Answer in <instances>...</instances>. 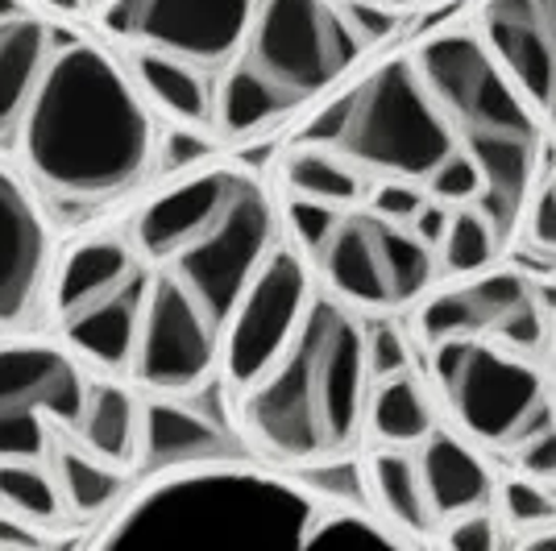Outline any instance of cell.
Segmentation results:
<instances>
[{
  "mask_svg": "<svg viewBox=\"0 0 556 551\" xmlns=\"http://www.w3.org/2000/svg\"><path fill=\"white\" fill-rule=\"evenodd\" d=\"M407 229L416 232L419 241H424L428 249L437 253V245H441L444 229H448V207H444V204H432V200H428V204L419 207V216L412 220V225H407Z\"/></svg>",
  "mask_w": 556,
  "mask_h": 551,
  "instance_id": "obj_35",
  "label": "cell"
},
{
  "mask_svg": "<svg viewBox=\"0 0 556 551\" xmlns=\"http://www.w3.org/2000/svg\"><path fill=\"white\" fill-rule=\"evenodd\" d=\"M362 204L370 207L374 216H382V220H391L399 229H407L419 216V207L428 204V195H424V187L407 183V179H378V183H370Z\"/></svg>",
  "mask_w": 556,
  "mask_h": 551,
  "instance_id": "obj_30",
  "label": "cell"
},
{
  "mask_svg": "<svg viewBox=\"0 0 556 551\" xmlns=\"http://www.w3.org/2000/svg\"><path fill=\"white\" fill-rule=\"evenodd\" d=\"M366 366L374 382L416 373V336L403 328V316L366 320Z\"/></svg>",
  "mask_w": 556,
  "mask_h": 551,
  "instance_id": "obj_28",
  "label": "cell"
},
{
  "mask_svg": "<svg viewBox=\"0 0 556 551\" xmlns=\"http://www.w3.org/2000/svg\"><path fill=\"white\" fill-rule=\"evenodd\" d=\"M515 551H556V523L553 527H544V530H532V535H528Z\"/></svg>",
  "mask_w": 556,
  "mask_h": 551,
  "instance_id": "obj_37",
  "label": "cell"
},
{
  "mask_svg": "<svg viewBox=\"0 0 556 551\" xmlns=\"http://www.w3.org/2000/svg\"><path fill=\"white\" fill-rule=\"evenodd\" d=\"M498 261H507V253H503V241H498L486 212L478 204L448 207V229H444L441 245H437L441 282L473 278L482 270H494Z\"/></svg>",
  "mask_w": 556,
  "mask_h": 551,
  "instance_id": "obj_25",
  "label": "cell"
},
{
  "mask_svg": "<svg viewBox=\"0 0 556 551\" xmlns=\"http://www.w3.org/2000/svg\"><path fill=\"white\" fill-rule=\"evenodd\" d=\"M424 195H428L432 204H444V207L478 204V200H482V179H478V170H473L462 154H453V158L444 162L441 170L424 183Z\"/></svg>",
  "mask_w": 556,
  "mask_h": 551,
  "instance_id": "obj_31",
  "label": "cell"
},
{
  "mask_svg": "<svg viewBox=\"0 0 556 551\" xmlns=\"http://www.w3.org/2000/svg\"><path fill=\"white\" fill-rule=\"evenodd\" d=\"M510 457L519 464V477L556 489V423H548L544 432H535L528 444H519Z\"/></svg>",
  "mask_w": 556,
  "mask_h": 551,
  "instance_id": "obj_33",
  "label": "cell"
},
{
  "mask_svg": "<svg viewBox=\"0 0 556 551\" xmlns=\"http://www.w3.org/2000/svg\"><path fill=\"white\" fill-rule=\"evenodd\" d=\"M540 361H544V377L553 382V390H556V316L548 320V336H544V353H540Z\"/></svg>",
  "mask_w": 556,
  "mask_h": 551,
  "instance_id": "obj_36",
  "label": "cell"
},
{
  "mask_svg": "<svg viewBox=\"0 0 556 551\" xmlns=\"http://www.w3.org/2000/svg\"><path fill=\"white\" fill-rule=\"evenodd\" d=\"M229 154L212 133L200 129H179V125H163L159 129V150H154V183H170L184 179L200 166H212Z\"/></svg>",
  "mask_w": 556,
  "mask_h": 551,
  "instance_id": "obj_26",
  "label": "cell"
},
{
  "mask_svg": "<svg viewBox=\"0 0 556 551\" xmlns=\"http://www.w3.org/2000/svg\"><path fill=\"white\" fill-rule=\"evenodd\" d=\"M424 382L448 432L478 452H515L535 432L556 423V390L540 361L490 341L428 345Z\"/></svg>",
  "mask_w": 556,
  "mask_h": 551,
  "instance_id": "obj_8",
  "label": "cell"
},
{
  "mask_svg": "<svg viewBox=\"0 0 556 551\" xmlns=\"http://www.w3.org/2000/svg\"><path fill=\"white\" fill-rule=\"evenodd\" d=\"M535 249L544 253V257H556V150L548 166H544V175H540V183L532 191V204L523 212V225H519V241H515V249Z\"/></svg>",
  "mask_w": 556,
  "mask_h": 551,
  "instance_id": "obj_29",
  "label": "cell"
},
{
  "mask_svg": "<svg viewBox=\"0 0 556 551\" xmlns=\"http://www.w3.org/2000/svg\"><path fill=\"white\" fill-rule=\"evenodd\" d=\"M159 129L121 54L92 29H71L34 88L9 162L71 236L154 187Z\"/></svg>",
  "mask_w": 556,
  "mask_h": 551,
  "instance_id": "obj_2",
  "label": "cell"
},
{
  "mask_svg": "<svg viewBox=\"0 0 556 551\" xmlns=\"http://www.w3.org/2000/svg\"><path fill=\"white\" fill-rule=\"evenodd\" d=\"M25 9H29V4H22V0H0V22H4V17H17ZM34 13H38V9H34Z\"/></svg>",
  "mask_w": 556,
  "mask_h": 551,
  "instance_id": "obj_39",
  "label": "cell"
},
{
  "mask_svg": "<svg viewBox=\"0 0 556 551\" xmlns=\"http://www.w3.org/2000/svg\"><path fill=\"white\" fill-rule=\"evenodd\" d=\"M257 0H96L92 29L113 50L163 54L204 75L229 67Z\"/></svg>",
  "mask_w": 556,
  "mask_h": 551,
  "instance_id": "obj_11",
  "label": "cell"
},
{
  "mask_svg": "<svg viewBox=\"0 0 556 551\" xmlns=\"http://www.w3.org/2000/svg\"><path fill=\"white\" fill-rule=\"evenodd\" d=\"M92 369L50 332L0 336V460L42 464L54 436H71Z\"/></svg>",
  "mask_w": 556,
  "mask_h": 551,
  "instance_id": "obj_9",
  "label": "cell"
},
{
  "mask_svg": "<svg viewBox=\"0 0 556 551\" xmlns=\"http://www.w3.org/2000/svg\"><path fill=\"white\" fill-rule=\"evenodd\" d=\"M71 25H59L25 9L17 17L0 22V158L13 154L22 116L34 100V88L47 71L50 54L63 47Z\"/></svg>",
  "mask_w": 556,
  "mask_h": 551,
  "instance_id": "obj_17",
  "label": "cell"
},
{
  "mask_svg": "<svg viewBox=\"0 0 556 551\" xmlns=\"http://www.w3.org/2000/svg\"><path fill=\"white\" fill-rule=\"evenodd\" d=\"M42 464H47L50 477H54L63 514H67V523L75 530L104 523L116 505L129 498V489H134V473L96 460L92 452H84L71 436L50 439Z\"/></svg>",
  "mask_w": 556,
  "mask_h": 551,
  "instance_id": "obj_20",
  "label": "cell"
},
{
  "mask_svg": "<svg viewBox=\"0 0 556 551\" xmlns=\"http://www.w3.org/2000/svg\"><path fill=\"white\" fill-rule=\"evenodd\" d=\"M0 514L42 530V535L75 530L67 523V514H63L50 469L34 464V460H0Z\"/></svg>",
  "mask_w": 556,
  "mask_h": 551,
  "instance_id": "obj_24",
  "label": "cell"
},
{
  "mask_svg": "<svg viewBox=\"0 0 556 551\" xmlns=\"http://www.w3.org/2000/svg\"><path fill=\"white\" fill-rule=\"evenodd\" d=\"M278 236L266 166L225 154L63 236L42 332L141 394H208L232 307Z\"/></svg>",
  "mask_w": 556,
  "mask_h": 551,
  "instance_id": "obj_1",
  "label": "cell"
},
{
  "mask_svg": "<svg viewBox=\"0 0 556 551\" xmlns=\"http://www.w3.org/2000/svg\"><path fill=\"white\" fill-rule=\"evenodd\" d=\"M116 54L129 67L134 88L150 104V113L159 116V125L212 133V125H216V75L170 63L163 54H138V50H116Z\"/></svg>",
  "mask_w": 556,
  "mask_h": 551,
  "instance_id": "obj_18",
  "label": "cell"
},
{
  "mask_svg": "<svg viewBox=\"0 0 556 551\" xmlns=\"http://www.w3.org/2000/svg\"><path fill=\"white\" fill-rule=\"evenodd\" d=\"M71 439L96 460L134 473L141 448V390L129 386L125 377H109V373L92 369L88 398H84V411H79Z\"/></svg>",
  "mask_w": 556,
  "mask_h": 551,
  "instance_id": "obj_19",
  "label": "cell"
},
{
  "mask_svg": "<svg viewBox=\"0 0 556 551\" xmlns=\"http://www.w3.org/2000/svg\"><path fill=\"white\" fill-rule=\"evenodd\" d=\"M275 145H312L349 162L370 183H428L453 158V141L407 47L387 50L303 113Z\"/></svg>",
  "mask_w": 556,
  "mask_h": 551,
  "instance_id": "obj_6",
  "label": "cell"
},
{
  "mask_svg": "<svg viewBox=\"0 0 556 551\" xmlns=\"http://www.w3.org/2000/svg\"><path fill=\"white\" fill-rule=\"evenodd\" d=\"M92 4H96V0H92Z\"/></svg>",
  "mask_w": 556,
  "mask_h": 551,
  "instance_id": "obj_41",
  "label": "cell"
},
{
  "mask_svg": "<svg viewBox=\"0 0 556 551\" xmlns=\"http://www.w3.org/2000/svg\"><path fill=\"white\" fill-rule=\"evenodd\" d=\"M0 551H9V548H0Z\"/></svg>",
  "mask_w": 556,
  "mask_h": 551,
  "instance_id": "obj_40",
  "label": "cell"
},
{
  "mask_svg": "<svg viewBox=\"0 0 556 551\" xmlns=\"http://www.w3.org/2000/svg\"><path fill=\"white\" fill-rule=\"evenodd\" d=\"M366 320L316 291L287 348L229 402L232 432L262 464L316 469L357 448L370 402Z\"/></svg>",
  "mask_w": 556,
  "mask_h": 551,
  "instance_id": "obj_4",
  "label": "cell"
},
{
  "mask_svg": "<svg viewBox=\"0 0 556 551\" xmlns=\"http://www.w3.org/2000/svg\"><path fill=\"white\" fill-rule=\"evenodd\" d=\"M416 469L428 505L437 514V527L494 505L498 477L490 469L486 452H478L469 439L448 432L444 423L416 448Z\"/></svg>",
  "mask_w": 556,
  "mask_h": 551,
  "instance_id": "obj_16",
  "label": "cell"
},
{
  "mask_svg": "<svg viewBox=\"0 0 556 551\" xmlns=\"http://www.w3.org/2000/svg\"><path fill=\"white\" fill-rule=\"evenodd\" d=\"M494 505H498V523H507L510 530H544L556 523V494L548 485L528 482V477H507L494 489Z\"/></svg>",
  "mask_w": 556,
  "mask_h": 551,
  "instance_id": "obj_27",
  "label": "cell"
},
{
  "mask_svg": "<svg viewBox=\"0 0 556 551\" xmlns=\"http://www.w3.org/2000/svg\"><path fill=\"white\" fill-rule=\"evenodd\" d=\"M22 4L38 9L50 22L71 25V29H88L92 22V0H22Z\"/></svg>",
  "mask_w": 556,
  "mask_h": 551,
  "instance_id": "obj_34",
  "label": "cell"
},
{
  "mask_svg": "<svg viewBox=\"0 0 556 551\" xmlns=\"http://www.w3.org/2000/svg\"><path fill=\"white\" fill-rule=\"evenodd\" d=\"M282 232L303 253L316 291L362 320L407 316L441 282L437 253L412 229L357 207H316L278 200Z\"/></svg>",
  "mask_w": 556,
  "mask_h": 551,
  "instance_id": "obj_7",
  "label": "cell"
},
{
  "mask_svg": "<svg viewBox=\"0 0 556 551\" xmlns=\"http://www.w3.org/2000/svg\"><path fill=\"white\" fill-rule=\"evenodd\" d=\"M200 398L204 394L195 398L141 394V448L134 464V485L170 477V473H195L212 464H237L250 457L241 436L232 432L229 411H204Z\"/></svg>",
  "mask_w": 556,
  "mask_h": 551,
  "instance_id": "obj_15",
  "label": "cell"
},
{
  "mask_svg": "<svg viewBox=\"0 0 556 551\" xmlns=\"http://www.w3.org/2000/svg\"><path fill=\"white\" fill-rule=\"evenodd\" d=\"M465 22L535 108L556 150V0H473Z\"/></svg>",
  "mask_w": 556,
  "mask_h": 551,
  "instance_id": "obj_14",
  "label": "cell"
},
{
  "mask_svg": "<svg viewBox=\"0 0 556 551\" xmlns=\"http://www.w3.org/2000/svg\"><path fill=\"white\" fill-rule=\"evenodd\" d=\"M544 291L515 266H494L473 278L437 282L412 311V336L428 345L441 341H490V345L540 361L548 336Z\"/></svg>",
  "mask_w": 556,
  "mask_h": 551,
  "instance_id": "obj_10",
  "label": "cell"
},
{
  "mask_svg": "<svg viewBox=\"0 0 556 551\" xmlns=\"http://www.w3.org/2000/svg\"><path fill=\"white\" fill-rule=\"evenodd\" d=\"M316 299V282L303 261V253L287 241V232L275 241V249L266 253V261L250 278L245 295L237 299L220 341V369H216V386L225 398L241 394L250 382H257L266 366L287 348L303 323L307 307Z\"/></svg>",
  "mask_w": 556,
  "mask_h": 551,
  "instance_id": "obj_12",
  "label": "cell"
},
{
  "mask_svg": "<svg viewBox=\"0 0 556 551\" xmlns=\"http://www.w3.org/2000/svg\"><path fill=\"white\" fill-rule=\"evenodd\" d=\"M407 54L441 113L453 154H462L482 179L478 207L490 216L510 261L523 212L553 158V141L469 22L424 34L407 42Z\"/></svg>",
  "mask_w": 556,
  "mask_h": 551,
  "instance_id": "obj_5",
  "label": "cell"
},
{
  "mask_svg": "<svg viewBox=\"0 0 556 551\" xmlns=\"http://www.w3.org/2000/svg\"><path fill=\"white\" fill-rule=\"evenodd\" d=\"M59 249L63 232L42 200L13 162L0 158V336L42 332Z\"/></svg>",
  "mask_w": 556,
  "mask_h": 551,
  "instance_id": "obj_13",
  "label": "cell"
},
{
  "mask_svg": "<svg viewBox=\"0 0 556 551\" xmlns=\"http://www.w3.org/2000/svg\"><path fill=\"white\" fill-rule=\"evenodd\" d=\"M362 485L374 498V505L391 518L394 527L412 530V535H432L437 527V514L428 505L424 482H419L416 452H403V448H374L370 460L362 464Z\"/></svg>",
  "mask_w": 556,
  "mask_h": 551,
  "instance_id": "obj_23",
  "label": "cell"
},
{
  "mask_svg": "<svg viewBox=\"0 0 556 551\" xmlns=\"http://www.w3.org/2000/svg\"><path fill=\"white\" fill-rule=\"evenodd\" d=\"M349 4H366V9H382V13H399V17H407L419 0H349Z\"/></svg>",
  "mask_w": 556,
  "mask_h": 551,
  "instance_id": "obj_38",
  "label": "cell"
},
{
  "mask_svg": "<svg viewBox=\"0 0 556 551\" xmlns=\"http://www.w3.org/2000/svg\"><path fill=\"white\" fill-rule=\"evenodd\" d=\"M403 22L349 0H257L241 47L216 79V141L229 154L275 145L366 67Z\"/></svg>",
  "mask_w": 556,
  "mask_h": 551,
  "instance_id": "obj_3",
  "label": "cell"
},
{
  "mask_svg": "<svg viewBox=\"0 0 556 551\" xmlns=\"http://www.w3.org/2000/svg\"><path fill=\"white\" fill-rule=\"evenodd\" d=\"M266 179L278 200H300L316 207H357L370 191L366 175L312 145H270Z\"/></svg>",
  "mask_w": 556,
  "mask_h": 551,
  "instance_id": "obj_21",
  "label": "cell"
},
{
  "mask_svg": "<svg viewBox=\"0 0 556 551\" xmlns=\"http://www.w3.org/2000/svg\"><path fill=\"white\" fill-rule=\"evenodd\" d=\"M444 551H503V523L494 518V510L462 514L441 527Z\"/></svg>",
  "mask_w": 556,
  "mask_h": 551,
  "instance_id": "obj_32",
  "label": "cell"
},
{
  "mask_svg": "<svg viewBox=\"0 0 556 551\" xmlns=\"http://www.w3.org/2000/svg\"><path fill=\"white\" fill-rule=\"evenodd\" d=\"M441 427V414L424 373H399L370 386L366 402V436L374 448H403L416 452L424 439Z\"/></svg>",
  "mask_w": 556,
  "mask_h": 551,
  "instance_id": "obj_22",
  "label": "cell"
}]
</instances>
